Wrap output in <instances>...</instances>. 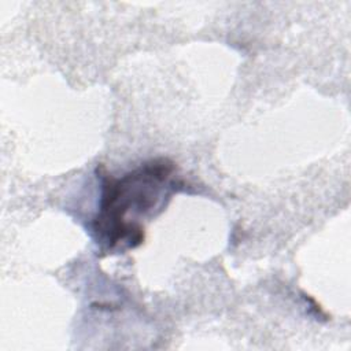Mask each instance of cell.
<instances>
[{"instance_id":"1","label":"cell","mask_w":351,"mask_h":351,"mask_svg":"<svg viewBox=\"0 0 351 351\" xmlns=\"http://www.w3.org/2000/svg\"><path fill=\"white\" fill-rule=\"evenodd\" d=\"M174 163L167 158L144 162L134 170L115 178L101 177V196L92 221L93 236L106 251L130 250L144 241V226L136 217L162 208L165 197L176 191L171 176Z\"/></svg>"}]
</instances>
